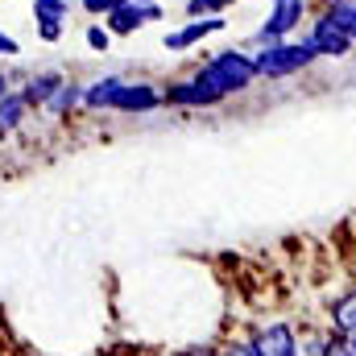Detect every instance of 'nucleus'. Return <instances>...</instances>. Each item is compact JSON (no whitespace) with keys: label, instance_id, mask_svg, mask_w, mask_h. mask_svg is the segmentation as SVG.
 Segmentation results:
<instances>
[{"label":"nucleus","instance_id":"f8f14e48","mask_svg":"<svg viewBox=\"0 0 356 356\" xmlns=\"http://www.w3.org/2000/svg\"><path fill=\"white\" fill-rule=\"evenodd\" d=\"M63 83H67V79H63L58 71H42V75H29V79H25L21 95H25V104H29V108H46V104H50V95L63 88Z\"/></svg>","mask_w":356,"mask_h":356},{"label":"nucleus","instance_id":"aec40b11","mask_svg":"<svg viewBox=\"0 0 356 356\" xmlns=\"http://www.w3.org/2000/svg\"><path fill=\"white\" fill-rule=\"evenodd\" d=\"M216 356H257V348H253L249 336H245V340H228V344H220Z\"/></svg>","mask_w":356,"mask_h":356},{"label":"nucleus","instance_id":"423d86ee","mask_svg":"<svg viewBox=\"0 0 356 356\" xmlns=\"http://www.w3.org/2000/svg\"><path fill=\"white\" fill-rule=\"evenodd\" d=\"M166 104H175V108H216V104H224V95L216 88H207L203 79H195V75H186V79H170L166 88Z\"/></svg>","mask_w":356,"mask_h":356},{"label":"nucleus","instance_id":"f03ea898","mask_svg":"<svg viewBox=\"0 0 356 356\" xmlns=\"http://www.w3.org/2000/svg\"><path fill=\"white\" fill-rule=\"evenodd\" d=\"M253 63H257V75L277 83V79H290V75H302L319 63V50L311 46V38H282V42H269L253 50Z\"/></svg>","mask_w":356,"mask_h":356},{"label":"nucleus","instance_id":"5701e85b","mask_svg":"<svg viewBox=\"0 0 356 356\" xmlns=\"http://www.w3.org/2000/svg\"><path fill=\"white\" fill-rule=\"evenodd\" d=\"M170 356H216V348H207V344H191V348H178Z\"/></svg>","mask_w":356,"mask_h":356},{"label":"nucleus","instance_id":"a878e982","mask_svg":"<svg viewBox=\"0 0 356 356\" xmlns=\"http://www.w3.org/2000/svg\"><path fill=\"white\" fill-rule=\"evenodd\" d=\"M133 4H158V0H133Z\"/></svg>","mask_w":356,"mask_h":356},{"label":"nucleus","instance_id":"a211bd4d","mask_svg":"<svg viewBox=\"0 0 356 356\" xmlns=\"http://www.w3.org/2000/svg\"><path fill=\"white\" fill-rule=\"evenodd\" d=\"M67 13H71L67 0H33V17H54V21H63Z\"/></svg>","mask_w":356,"mask_h":356},{"label":"nucleus","instance_id":"9d476101","mask_svg":"<svg viewBox=\"0 0 356 356\" xmlns=\"http://www.w3.org/2000/svg\"><path fill=\"white\" fill-rule=\"evenodd\" d=\"M327 327L340 332V336H353L356 332V282L344 286V290L332 298V307H327Z\"/></svg>","mask_w":356,"mask_h":356},{"label":"nucleus","instance_id":"6e6552de","mask_svg":"<svg viewBox=\"0 0 356 356\" xmlns=\"http://www.w3.org/2000/svg\"><path fill=\"white\" fill-rule=\"evenodd\" d=\"M145 21H162V4H133V0H124L120 8H112V13L104 17V25L112 29V38H129V33H137Z\"/></svg>","mask_w":356,"mask_h":356},{"label":"nucleus","instance_id":"ddd939ff","mask_svg":"<svg viewBox=\"0 0 356 356\" xmlns=\"http://www.w3.org/2000/svg\"><path fill=\"white\" fill-rule=\"evenodd\" d=\"M315 13H319V17H327L332 25H340V29L356 42V0H332V4H319Z\"/></svg>","mask_w":356,"mask_h":356},{"label":"nucleus","instance_id":"393cba45","mask_svg":"<svg viewBox=\"0 0 356 356\" xmlns=\"http://www.w3.org/2000/svg\"><path fill=\"white\" fill-rule=\"evenodd\" d=\"M8 95V79H4V71H0V99Z\"/></svg>","mask_w":356,"mask_h":356},{"label":"nucleus","instance_id":"39448f33","mask_svg":"<svg viewBox=\"0 0 356 356\" xmlns=\"http://www.w3.org/2000/svg\"><path fill=\"white\" fill-rule=\"evenodd\" d=\"M307 38H311V46L319 50V58H336V63H344L348 54L356 50V42L340 29V25H332L327 17H311V25H307Z\"/></svg>","mask_w":356,"mask_h":356},{"label":"nucleus","instance_id":"0eeeda50","mask_svg":"<svg viewBox=\"0 0 356 356\" xmlns=\"http://www.w3.org/2000/svg\"><path fill=\"white\" fill-rule=\"evenodd\" d=\"M166 104V95L158 83H149V79H137V83H129L124 79V88L116 91V99H112V112H129V116H141V112H154V108H162Z\"/></svg>","mask_w":356,"mask_h":356},{"label":"nucleus","instance_id":"b1692460","mask_svg":"<svg viewBox=\"0 0 356 356\" xmlns=\"http://www.w3.org/2000/svg\"><path fill=\"white\" fill-rule=\"evenodd\" d=\"M17 50H21V46H17L8 33H0V54H17Z\"/></svg>","mask_w":356,"mask_h":356},{"label":"nucleus","instance_id":"20e7f679","mask_svg":"<svg viewBox=\"0 0 356 356\" xmlns=\"http://www.w3.org/2000/svg\"><path fill=\"white\" fill-rule=\"evenodd\" d=\"M249 344L257 356H298V327L290 319H269L249 327Z\"/></svg>","mask_w":356,"mask_h":356},{"label":"nucleus","instance_id":"f257e3e1","mask_svg":"<svg viewBox=\"0 0 356 356\" xmlns=\"http://www.w3.org/2000/svg\"><path fill=\"white\" fill-rule=\"evenodd\" d=\"M191 75H195V79H203L207 88H216L224 99H228V95L249 91L257 79H261V75H257L253 54H245V50H216V54H211V58H203Z\"/></svg>","mask_w":356,"mask_h":356},{"label":"nucleus","instance_id":"2eb2a0df","mask_svg":"<svg viewBox=\"0 0 356 356\" xmlns=\"http://www.w3.org/2000/svg\"><path fill=\"white\" fill-rule=\"evenodd\" d=\"M25 108H29V104H25L21 91H8V95L0 99V137H8V133L25 120Z\"/></svg>","mask_w":356,"mask_h":356},{"label":"nucleus","instance_id":"4468645a","mask_svg":"<svg viewBox=\"0 0 356 356\" xmlns=\"http://www.w3.org/2000/svg\"><path fill=\"white\" fill-rule=\"evenodd\" d=\"M79 104H83V83H71V79H67L63 88L50 95L46 112H50V116H71V112H75Z\"/></svg>","mask_w":356,"mask_h":356},{"label":"nucleus","instance_id":"1a4fd4ad","mask_svg":"<svg viewBox=\"0 0 356 356\" xmlns=\"http://www.w3.org/2000/svg\"><path fill=\"white\" fill-rule=\"evenodd\" d=\"M224 29H228L224 13H220V17H191L182 29H175V33H166V38H162V46H166L170 54H182V50H191L195 42H203L207 33H224Z\"/></svg>","mask_w":356,"mask_h":356},{"label":"nucleus","instance_id":"4be33fe9","mask_svg":"<svg viewBox=\"0 0 356 356\" xmlns=\"http://www.w3.org/2000/svg\"><path fill=\"white\" fill-rule=\"evenodd\" d=\"M83 4V13H91V17H108L112 8H120L124 0H79Z\"/></svg>","mask_w":356,"mask_h":356},{"label":"nucleus","instance_id":"9b49d317","mask_svg":"<svg viewBox=\"0 0 356 356\" xmlns=\"http://www.w3.org/2000/svg\"><path fill=\"white\" fill-rule=\"evenodd\" d=\"M120 88H124L120 75H104L95 83H83V108H91V112H112V99H116Z\"/></svg>","mask_w":356,"mask_h":356},{"label":"nucleus","instance_id":"412c9836","mask_svg":"<svg viewBox=\"0 0 356 356\" xmlns=\"http://www.w3.org/2000/svg\"><path fill=\"white\" fill-rule=\"evenodd\" d=\"M38 38H42V42H58V38H63V21H54V17H38Z\"/></svg>","mask_w":356,"mask_h":356},{"label":"nucleus","instance_id":"f3484780","mask_svg":"<svg viewBox=\"0 0 356 356\" xmlns=\"http://www.w3.org/2000/svg\"><path fill=\"white\" fill-rule=\"evenodd\" d=\"M323 356H356V348H353L348 336H340V332L327 327V336H323Z\"/></svg>","mask_w":356,"mask_h":356},{"label":"nucleus","instance_id":"7ed1b4c3","mask_svg":"<svg viewBox=\"0 0 356 356\" xmlns=\"http://www.w3.org/2000/svg\"><path fill=\"white\" fill-rule=\"evenodd\" d=\"M307 17H311V0H273L261 29L253 33V50L269 46V42H282V38H294V29H302Z\"/></svg>","mask_w":356,"mask_h":356},{"label":"nucleus","instance_id":"dca6fc26","mask_svg":"<svg viewBox=\"0 0 356 356\" xmlns=\"http://www.w3.org/2000/svg\"><path fill=\"white\" fill-rule=\"evenodd\" d=\"M236 0H186V17H220L228 13Z\"/></svg>","mask_w":356,"mask_h":356},{"label":"nucleus","instance_id":"6ab92c4d","mask_svg":"<svg viewBox=\"0 0 356 356\" xmlns=\"http://www.w3.org/2000/svg\"><path fill=\"white\" fill-rule=\"evenodd\" d=\"M88 46L95 54H108V46H112V29L108 25H91L88 29Z\"/></svg>","mask_w":356,"mask_h":356}]
</instances>
